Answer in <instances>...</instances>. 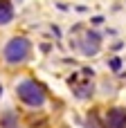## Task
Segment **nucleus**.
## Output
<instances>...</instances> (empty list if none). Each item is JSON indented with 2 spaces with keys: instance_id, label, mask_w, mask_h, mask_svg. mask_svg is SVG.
<instances>
[{
  "instance_id": "obj_1",
  "label": "nucleus",
  "mask_w": 126,
  "mask_h": 128,
  "mask_svg": "<svg viewBox=\"0 0 126 128\" xmlns=\"http://www.w3.org/2000/svg\"><path fill=\"white\" fill-rule=\"evenodd\" d=\"M16 94H18V99H20L25 106H29V108H41V106L45 104V99H47L45 88H43L38 81H34V79L20 81V83L16 86Z\"/></svg>"
},
{
  "instance_id": "obj_2",
  "label": "nucleus",
  "mask_w": 126,
  "mask_h": 128,
  "mask_svg": "<svg viewBox=\"0 0 126 128\" xmlns=\"http://www.w3.org/2000/svg\"><path fill=\"white\" fill-rule=\"evenodd\" d=\"M29 52H32V43H29L25 36H14V38L5 45V50H2L5 61H7V63H11V65L25 63V61H27V56H29Z\"/></svg>"
},
{
  "instance_id": "obj_3",
  "label": "nucleus",
  "mask_w": 126,
  "mask_h": 128,
  "mask_svg": "<svg viewBox=\"0 0 126 128\" xmlns=\"http://www.w3.org/2000/svg\"><path fill=\"white\" fill-rule=\"evenodd\" d=\"M92 72L90 70H81L79 74H74V76H70V88H72V92L79 97V99H88L90 94H92Z\"/></svg>"
},
{
  "instance_id": "obj_4",
  "label": "nucleus",
  "mask_w": 126,
  "mask_h": 128,
  "mask_svg": "<svg viewBox=\"0 0 126 128\" xmlns=\"http://www.w3.org/2000/svg\"><path fill=\"white\" fill-rule=\"evenodd\" d=\"M79 50L86 54V56H95L99 50H101V36L97 32H86L81 43H79Z\"/></svg>"
},
{
  "instance_id": "obj_5",
  "label": "nucleus",
  "mask_w": 126,
  "mask_h": 128,
  "mask_svg": "<svg viewBox=\"0 0 126 128\" xmlns=\"http://www.w3.org/2000/svg\"><path fill=\"white\" fill-rule=\"evenodd\" d=\"M104 128H126V108H110L106 115H104Z\"/></svg>"
},
{
  "instance_id": "obj_6",
  "label": "nucleus",
  "mask_w": 126,
  "mask_h": 128,
  "mask_svg": "<svg viewBox=\"0 0 126 128\" xmlns=\"http://www.w3.org/2000/svg\"><path fill=\"white\" fill-rule=\"evenodd\" d=\"M14 18V7L7 0H0V25H7Z\"/></svg>"
},
{
  "instance_id": "obj_7",
  "label": "nucleus",
  "mask_w": 126,
  "mask_h": 128,
  "mask_svg": "<svg viewBox=\"0 0 126 128\" xmlns=\"http://www.w3.org/2000/svg\"><path fill=\"white\" fill-rule=\"evenodd\" d=\"M2 128H16V117H14V112H7V115L2 117Z\"/></svg>"
},
{
  "instance_id": "obj_8",
  "label": "nucleus",
  "mask_w": 126,
  "mask_h": 128,
  "mask_svg": "<svg viewBox=\"0 0 126 128\" xmlns=\"http://www.w3.org/2000/svg\"><path fill=\"white\" fill-rule=\"evenodd\" d=\"M119 68H122V61H119L117 56H115V58H110V70H115V72H117Z\"/></svg>"
},
{
  "instance_id": "obj_9",
  "label": "nucleus",
  "mask_w": 126,
  "mask_h": 128,
  "mask_svg": "<svg viewBox=\"0 0 126 128\" xmlns=\"http://www.w3.org/2000/svg\"><path fill=\"white\" fill-rule=\"evenodd\" d=\"M0 97H2V86H0Z\"/></svg>"
}]
</instances>
